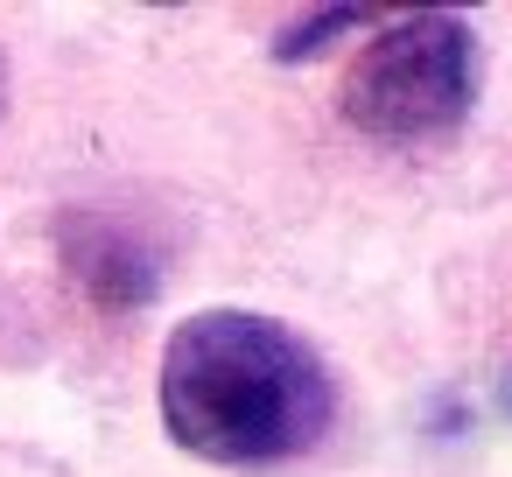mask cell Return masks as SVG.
I'll use <instances>...</instances> for the list:
<instances>
[{
	"mask_svg": "<svg viewBox=\"0 0 512 477\" xmlns=\"http://www.w3.org/2000/svg\"><path fill=\"white\" fill-rule=\"evenodd\" d=\"M337 379L323 351L260 309H197L162 344V428L197 463L253 470L323 442Z\"/></svg>",
	"mask_w": 512,
	"mask_h": 477,
	"instance_id": "obj_1",
	"label": "cell"
},
{
	"mask_svg": "<svg viewBox=\"0 0 512 477\" xmlns=\"http://www.w3.org/2000/svg\"><path fill=\"white\" fill-rule=\"evenodd\" d=\"M477 106V29L463 15L421 8L386 22L344 71L337 113L372 141H442Z\"/></svg>",
	"mask_w": 512,
	"mask_h": 477,
	"instance_id": "obj_2",
	"label": "cell"
},
{
	"mask_svg": "<svg viewBox=\"0 0 512 477\" xmlns=\"http://www.w3.org/2000/svg\"><path fill=\"white\" fill-rule=\"evenodd\" d=\"M344 29H372V8H330V15H309L295 22L288 36H274V64H302V57H323Z\"/></svg>",
	"mask_w": 512,
	"mask_h": 477,
	"instance_id": "obj_3",
	"label": "cell"
},
{
	"mask_svg": "<svg viewBox=\"0 0 512 477\" xmlns=\"http://www.w3.org/2000/svg\"><path fill=\"white\" fill-rule=\"evenodd\" d=\"M0 113H8V64H0Z\"/></svg>",
	"mask_w": 512,
	"mask_h": 477,
	"instance_id": "obj_4",
	"label": "cell"
}]
</instances>
